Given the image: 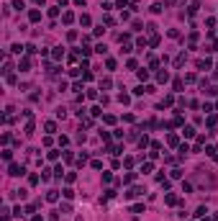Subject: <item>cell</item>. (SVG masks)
Masks as SVG:
<instances>
[{
	"mask_svg": "<svg viewBox=\"0 0 218 221\" xmlns=\"http://www.w3.org/2000/svg\"><path fill=\"white\" fill-rule=\"evenodd\" d=\"M185 59H187V57H185V54H180V57H177V59H174V64H177V67H180V64H185Z\"/></svg>",
	"mask_w": 218,
	"mask_h": 221,
	"instance_id": "18",
	"label": "cell"
},
{
	"mask_svg": "<svg viewBox=\"0 0 218 221\" xmlns=\"http://www.w3.org/2000/svg\"><path fill=\"white\" fill-rule=\"evenodd\" d=\"M149 77V70H139V80H146Z\"/></svg>",
	"mask_w": 218,
	"mask_h": 221,
	"instance_id": "20",
	"label": "cell"
},
{
	"mask_svg": "<svg viewBox=\"0 0 218 221\" xmlns=\"http://www.w3.org/2000/svg\"><path fill=\"white\" fill-rule=\"evenodd\" d=\"M164 201L169 203V206H174V203H177V196H172V193H169V196H164Z\"/></svg>",
	"mask_w": 218,
	"mask_h": 221,
	"instance_id": "10",
	"label": "cell"
},
{
	"mask_svg": "<svg viewBox=\"0 0 218 221\" xmlns=\"http://www.w3.org/2000/svg\"><path fill=\"white\" fill-rule=\"evenodd\" d=\"M205 214H208V208H205V206H200V208H198V214H195V216H200V219H205Z\"/></svg>",
	"mask_w": 218,
	"mask_h": 221,
	"instance_id": "15",
	"label": "cell"
},
{
	"mask_svg": "<svg viewBox=\"0 0 218 221\" xmlns=\"http://www.w3.org/2000/svg\"><path fill=\"white\" fill-rule=\"evenodd\" d=\"M80 23H82V26H90V16H80Z\"/></svg>",
	"mask_w": 218,
	"mask_h": 221,
	"instance_id": "19",
	"label": "cell"
},
{
	"mask_svg": "<svg viewBox=\"0 0 218 221\" xmlns=\"http://www.w3.org/2000/svg\"><path fill=\"white\" fill-rule=\"evenodd\" d=\"M46 201H49V203L57 201V190H49V193H46Z\"/></svg>",
	"mask_w": 218,
	"mask_h": 221,
	"instance_id": "7",
	"label": "cell"
},
{
	"mask_svg": "<svg viewBox=\"0 0 218 221\" xmlns=\"http://www.w3.org/2000/svg\"><path fill=\"white\" fill-rule=\"evenodd\" d=\"M62 193H64V198H72V196H75V190H72V188H64Z\"/></svg>",
	"mask_w": 218,
	"mask_h": 221,
	"instance_id": "17",
	"label": "cell"
},
{
	"mask_svg": "<svg viewBox=\"0 0 218 221\" xmlns=\"http://www.w3.org/2000/svg\"><path fill=\"white\" fill-rule=\"evenodd\" d=\"M157 80H159V82H167V80H169V72H167V70L157 72Z\"/></svg>",
	"mask_w": 218,
	"mask_h": 221,
	"instance_id": "4",
	"label": "cell"
},
{
	"mask_svg": "<svg viewBox=\"0 0 218 221\" xmlns=\"http://www.w3.org/2000/svg\"><path fill=\"white\" fill-rule=\"evenodd\" d=\"M213 221H218V214H216V216H213Z\"/></svg>",
	"mask_w": 218,
	"mask_h": 221,
	"instance_id": "21",
	"label": "cell"
},
{
	"mask_svg": "<svg viewBox=\"0 0 218 221\" xmlns=\"http://www.w3.org/2000/svg\"><path fill=\"white\" fill-rule=\"evenodd\" d=\"M51 57H54V59H62L64 57V49H54V51H51Z\"/></svg>",
	"mask_w": 218,
	"mask_h": 221,
	"instance_id": "8",
	"label": "cell"
},
{
	"mask_svg": "<svg viewBox=\"0 0 218 221\" xmlns=\"http://www.w3.org/2000/svg\"><path fill=\"white\" fill-rule=\"evenodd\" d=\"M141 172H151V162H144V164H141Z\"/></svg>",
	"mask_w": 218,
	"mask_h": 221,
	"instance_id": "16",
	"label": "cell"
},
{
	"mask_svg": "<svg viewBox=\"0 0 218 221\" xmlns=\"http://www.w3.org/2000/svg\"><path fill=\"white\" fill-rule=\"evenodd\" d=\"M198 67H200V70H208V67H211V59H200Z\"/></svg>",
	"mask_w": 218,
	"mask_h": 221,
	"instance_id": "6",
	"label": "cell"
},
{
	"mask_svg": "<svg viewBox=\"0 0 218 221\" xmlns=\"http://www.w3.org/2000/svg\"><path fill=\"white\" fill-rule=\"evenodd\" d=\"M72 21H75V13L67 10V13H64V23H72Z\"/></svg>",
	"mask_w": 218,
	"mask_h": 221,
	"instance_id": "11",
	"label": "cell"
},
{
	"mask_svg": "<svg viewBox=\"0 0 218 221\" xmlns=\"http://www.w3.org/2000/svg\"><path fill=\"white\" fill-rule=\"evenodd\" d=\"M136 196H144V190H141V188H131L126 193V198H136Z\"/></svg>",
	"mask_w": 218,
	"mask_h": 221,
	"instance_id": "3",
	"label": "cell"
},
{
	"mask_svg": "<svg viewBox=\"0 0 218 221\" xmlns=\"http://www.w3.org/2000/svg\"><path fill=\"white\" fill-rule=\"evenodd\" d=\"M23 172H26V170H23V167H21V164H16V162L10 164V175H13V177H18V175H23Z\"/></svg>",
	"mask_w": 218,
	"mask_h": 221,
	"instance_id": "2",
	"label": "cell"
},
{
	"mask_svg": "<svg viewBox=\"0 0 218 221\" xmlns=\"http://www.w3.org/2000/svg\"><path fill=\"white\" fill-rule=\"evenodd\" d=\"M28 18H31V21H38V18H41V13H38V10H31V13H28Z\"/></svg>",
	"mask_w": 218,
	"mask_h": 221,
	"instance_id": "12",
	"label": "cell"
},
{
	"mask_svg": "<svg viewBox=\"0 0 218 221\" xmlns=\"http://www.w3.org/2000/svg\"><path fill=\"white\" fill-rule=\"evenodd\" d=\"M182 134H185V136H192V134H195V129H192V126H185V129H182Z\"/></svg>",
	"mask_w": 218,
	"mask_h": 221,
	"instance_id": "14",
	"label": "cell"
},
{
	"mask_svg": "<svg viewBox=\"0 0 218 221\" xmlns=\"http://www.w3.org/2000/svg\"><path fill=\"white\" fill-rule=\"evenodd\" d=\"M44 129H46L49 134H54V131H57V124H54V121H46V124H44Z\"/></svg>",
	"mask_w": 218,
	"mask_h": 221,
	"instance_id": "5",
	"label": "cell"
},
{
	"mask_svg": "<svg viewBox=\"0 0 218 221\" xmlns=\"http://www.w3.org/2000/svg\"><path fill=\"white\" fill-rule=\"evenodd\" d=\"M167 141H169V147H177V141H180V139L174 136V134H169V139H167Z\"/></svg>",
	"mask_w": 218,
	"mask_h": 221,
	"instance_id": "13",
	"label": "cell"
},
{
	"mask_svg": "<svg viewBox=\"0 0 218 221\" xmlns=\"http://www.w3.org/2000/svg\"><path fill=\"white\" fill-rule=\"evenodd\" d=\"M23 49H26V46H21V44H13V46H10V51H13V54H21Z\"/></svg>",
	"mask_w": 218,
	"mask_h": 221,
	"instance_id": "9",
	"label": "cell"
},
{
	"mask_svg": "<svg viewBox=\"0 0 218 221\" xmlns=\"http://www.w3.org/2000/svg\"><path fill=\"white\" fill-rule=\"evenodd\" d=\"M18 70H21V72H28V70H31V59H28V57H23V59L18 62Z\"/></svg>",
	"mask_w": 218,
	"mask_h": 221,
	"instance_id": "1",
	"label": "cell"
}]
</instances>
